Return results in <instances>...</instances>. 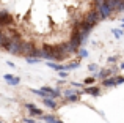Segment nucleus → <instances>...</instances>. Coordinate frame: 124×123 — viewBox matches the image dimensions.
Returning a JSON list of instances; mask_svg holds the SVG:
<instances>
[{
  "instance_id": "f257e3e1",
  "label": "nucleus",
  "mask_w": 124,
  "mask_h": 123,
  "mask_svg": "<svg viewBox=\"0 0 124 123\" xmlns=\"http://www.w3.org/2000/svg\"><path fill=\"white\" fill-rule=\"evenodd\" d=\"M21 44H22V41H21V38H19V35H14L13 38H9V41H8V44L5 46V49L8 51L9 54H16V55H19Z\"/></svg>"
},
{
  "instance_id": "f03ea898",
  "label": "nucleus",
  "mask_w": 124,
  "mask_h": 123,
  "mask_svg": "<svg viewBox=\"0 0 124 123\" xmlns=\"http://www.w3.org/2000/svg\"><path fill=\"white\" fill-rule=\"evenodd\" d=\"M96 11L99 13L101 19H107V18H110V16H112L113 9L108 8V6L105 5V2H104V0H96Z\"/></svg>"
},
{
  "instance_id": "7ed1b4c3",
  "label": "nucleus",
  "mask_w": 124,
  "mask_h": 123,
  "mask_svg": "<svg viewBox=\"0 0 124 123\" xmlns=\"http://www.w3.org/2000/svg\"><path fill=\"white\" fill-rule=\"evenodd\" d=\"M85 21H86L88 24H91V25L94 27V25H96L97 22L101 21V16H99V13H97L96 9H91V11H90V13L86 14V18H85Z\"/></svg>"
},
{
  "instance_id": "20e7f679",
  "label": "nucleus",
  "mask_w": 124,
  "mask_h": 123,
  "mask_svg": "<svg viewBox=\"0 0 124 123\" xmlns=\"http://www.w3.org/2000/svg\"><path fill=\"white\" fill-rule=\"evenodd\" d=\"M35 49V44L33 43H22L21 44V51H19V55H25V57H30L31 51Z\"/></svg>"
},
{
  "instance_id": "39448f33",
  "label": "nucleus",
  "mask_w": 124,
  "mask_h": 123,
  "mask_svg": "<svg viewBox=\"0 0 124 123\" xmlns=\"http://www.w3.org/2000/svg\"><path fill=\"white\" fill-rule=\"evenodd\" d=\"M41 90H44V92L47 93L49 98H54V99H55V98H60V96H61V95H60V93H61V92H60V88H50V87L44 85Z\"/></svg>"
},
{
  "instance_id": "423d86ee",
  "label": "nucleus",
  "mask_w": 124,
  "mask_h": 123,
  "mask_svg": "<svg viewBox=\"0 0 124 123\" xmlns=\"http://www.w3.org/2000/svg\"><path fill=\"white\" fill-rule=\"evenodd\" d=\"M13 22V16L8 11H0V25H9Z\"/></svg>"
},
{
  "instance_id": "0eeeda50",
  "label": "nucleus",
  "mask_w": 124,
  "mask_h": 123,
  "mask_svg": "<svg viewBox=\"0 0 124 123\" xmlns=\"http://www.w3.org/2000/svg\"><path fill=\"white\" fill-rule=\"evenodd\" d=\"M25 107L28 109L30 115H33V117H35V115H36V117H41V115L44 114V112H42L41 109H38L36 106H35V104H31V103H27V104H25Z\"/></svg>"
},
{
  "instance_id": "6e6552de",
  "label": "nucleus",
  "mask_w": 124,
  "mask_h": 123,
  "mask_svg": "<svg viewBox=\"0 0 124 123\" xmlns=\"http://www.w3.org/2000/svg\"><path fill=\"white\" fill-rule=\"evenodd\" d=\"M104 2H105V5L108 6V8L113 9V13H115V11H119V6H121L123 0H104Z\"/></svg>"
},
{
  "instance_id": "1a4fd4ad",
  "label": "nucleus",
  "mask_w": 124,
  "mask_h": 123,
  "mask_svg": "<svg viewBox=\"0 0 124 123\" xmlns=\"http://www.w3.org/2000/svg\"><path fill=\"white\" fill-rule=\"evenodd\" d=\"M3 79H5L9 85H17V84L21 82V79H19L17 76H13V74H5V76H3Z\"/></svg>"
},
{
  "instance_id": "9d476101",
  "label": "nucleus",
  "mask_w": 124,
  "mask_h": 123,
  "mask_svg": "<svg viewBox=\"0 0 124 123\" xmlns=\"http://www.w3.org/2000/svg\"><path fill=\"white\" fill-rule=\"evenodd\" d=\"M42 103H44V106H46V107H49V109H58V107H57V103H55L54 98L44 96V98H42Z\"/></svg>"
},
{
  "instance_id": "9b49d317",
  "label": "nucleus",
  "mask_w": 124,
  "mask_h": 123,
  "mask_svg": "<svg viewBox=\"0 0 124 123\" xmlns=\"http://www.w3.org/2000/svg\"><path fill=\"white\" fill-rule=\"evenodd\" d=\"M112 74H115V73H113V70H102V71H99L94 77H96V79H105V77L112 76Z\"/></svg>"
},
{
  "instance_id": "f8f14e48",
  "label": "nucleus",
  "mask_w": 124,
  "mask_h": 123,
  "mask_svg": "<svg viewBox=\"0 0 124 123\" xmlns=\"http://www.w3.org/2000/svg\"><path fill=\"white\" fill-rule=\"evenodd\" d=\"M83 88H85V87H83ZM85 93H86V95L97 96L101 93V90H99V87H86V88H85Z\"/></svg>"
},
{
  "instance_id": "ddd939ff",
  "label": "nucleus",
  "mask_w": 124,
  "mask_h": 123,
  "mask_svg": "<svg viewBox=\"0 0 124 123\" xmlns=\"http://www.w3.org/2000/svg\"><path fill=\"white\" fill-rule=\"evenodd\" d=\"M102 85L104 87H115L116 85L115 84V77L108 76V77H105V79H102Z\"/></svg>"
},
{
  "instance_id": "4468645a",
  "label": "nucleus",
  "mask_w": 124,
  "mask_h": 123,
  "mask_svg": "<svg viewBox=\"0 0 124 123\" xmlns=\"http://www.w3.org/2000/svg\"><path fill=\"white\" fill-rule=\"evenodd\" d=\"M47 66L54 68V70H57V71H64V65H58V63H55V62H49Z\"/></svg>"
},
{
  "instance_id": "2eb2a0df",
  "label": "nucleus",
  "mask_w": 124,
  "mask_h": 123,
  "mask_svg": "<svg viewBox=\"0 0 124 123\" xmlns=\"http://www.w3.org/2000/svg\"><path fill=\"white\" fill-rule=\"evenodd\" d=\"M80 63L79 62H71V63L64 65V71H69V70H76V68H79Z\"/></svg>"
},
{
  "instance_id": "dca6fc26",
  "label": "nucleus",
  "mask_w": 124,
  "mask_h": 123,
  "mask_svg": "<svg viewBox=\"0 0 124 123\" xmlns=\"http://www.w3.org/2000/svg\"><path fill=\"white\" fill-rule=\"evenodd\" d=\"M66 99H68V101H71V103H76V101H79V99H80V95H79V93H72V95H66Z\"/></svg>"
},
{
  "instance_id": "f3484780",
  "label": "nucleus",
  "mask_w": 124,
  "mask_h": 123,
  "mask_svg": "<svg viewBox=\"0 0 124 123\" xmlns=\"http://www.w3.org/2000/svg\"><path fill=\"white\" fill-rule=\"evenodd\" d=\"M41 117H42V120H44L46 123H55V120H57L54 115H44V114H42Z\"/></svg>"
},
{
  "instance_id": "a211bd4d",
  "label": "nucleus",
  "mask_w": 124,
  "mask_h": 123,
  "mask_svg": "<svg viewBox=\"0 0 124 123\" xmlns=\"http://www.w3.org/2000/svg\"><path fill=\"white\" fill-rule=\"evenodd\" d=\"M31 93H35V95L41 96V98H44V96H47V93H46L44 90H36V88H31Z\"/></svg>"
},
{
  "instance_id": "6ab92c4d",
  "label": "nucleus",
  "mask_w": 124,
  "mask_h": 123,
  "mask_svg": "<svg viewBox=\"0 0 124 123\" xmlns=\"http://www.w3.org/2000/svg\"><path fill=\"white\" fill-rule=\"evenodd\" d=\"M113 35H115V38H121L123 35H124V32H123V28H113Z\"/></svg>"
},
{
  "instance_id": "aec40b11",
  "label": "nucleus",
  "mask_w": 124,
  "mask_h": 123,
  "mask_svg": "<svg viewBox=\"0 0 124 123\" xmlns=\"http://www.w3.org/2000/svg\"><path fill=\"white\" fill-rule=\"evenodd\" d=\"M77 52H79L80 59H86V57H88V51H86V49H82V47H79V49H77Z\"/></svg>"
},
{
  "instance_id": "412c9836",
  "label": "nucleus",
  "mask_w": 124,
  "mask_h": 123,
  "mask_svg": "<svg viewBox=\"0 0 124 123\" xmlns=\"http://www.w3.org/2000/svg\"><path fill=\"white\" fill-rule=\"evenodd\" d=\"M94 80H96V77H94V76H93V77H86V79H85L82 84H83V85H91Z\"/></svg>"
},
{
  "instance_id": "4be33fe9",
  "label": "nucleus",
  "mask_w": 124,
  "mask_h": 123,
  "mask_svg": "<svg viewBox=\"0 0 124 123\" xmlns=\"http://www.w3.org/2000/svg\"><path fill=\"white\" fill-rule=\"evenodd\" d=\"M115 84H116V85H121V84H124V76L115 77Z\"/></svg>"
},
{
  "instance_id": "5701e85b",
  "label": "nucleus",
  "mask_w": 124,
  "mask_h": 123,
  "mask_svg": "<svg viewBox=\"0 0 124 123\" xmlns=\"http://www.w3.org/2000/svg\"><path fill=\"white\" fill-rule=\"evenodd\" d=\"M71 85H72V87H76V88H83V84L82 82H71Z\"/></svg>"
},
{
  "instance_id": "b1692460",
  "label": "nucleus",
  "mask_w": 124,
  "mask_h": 123,
  "mask_svg": "<svg viewBox=\"0 0 124 123\" xmlns=\"http://www.w3.org/2000/svg\"><path fill=\"white\" fill-rule=\"evenodd\" d=\"M88 70L90 71H97V65L96 63H90L88 65Z\"/></svg>"
},
{
  "instance_id": "393cba45",
  "label": "nucleus",
  "mask_w": 124,
  "mask_h": 123,
  "mask_svg": "<svg viewBox=\"0 0 124 123\" xmlns=\"http://www.w3.org/2000/svg\"><path fill=\"white\" fill-rule=\"evenodd\" d=\"M27 63L33 65V63H39V59H27Z\"/></svg>"
},
{
  "instance_id": "a878e982",
  "label": "nucleus",
  "mask_w": 124,
  "mask_h": 123,
  "mask_svg": "<svg viewBox=\"0 0 124 123\" xmlns=\"http://www.w3.org/2000/svg\"><path fill=\"white\" fill-rule=\"evenodd\" d=\"M24 123H35V120L31 117H27V118H24Z\"/></svg>"
},
{
  "instance_id": "bb28decb",
  "label": "nucleus",
  "mask_w": 124,
  "mask_h": 123,
  "mask_svg": "<svg viewBox=\"0 0 124 123\" xmlns=\"http://www.w3.org/2000/svg\"><path fill=\"white\" fill-rule=\"evenodd\" d=\"M116 60H118L116 57H108V63H115Z\"/></svg>"
},
{
  "instance_id": "cd10ccee",
  "label": "nucleus",
  "mask_w": 124,
  "mask_h": 123,
  "mask_svg": "<svg viewBox=\"0 0 124 123\" xmlns=\"http://www.w3.org/2000/svg\"><path fill=\"white\" fill-rule=\"evenodd\" d=\"M72 93H76V90H66L64 95H72Z\"/></svg>"
},
{
  "instance_id": "c85d7f7f",
  "label": "nucleus",
  "mask_w": 124,
  "mask_h": 123,
  "mask_svg": "<svg viewBox=\"0 0 124 123\" xmlns=\"http://www.w3.org/2000/svg\"><path fill=\"white\" fill-rule=\"evenodd\" d=\"M68 74H66V71H60V77H66Z\"/></svg>"
},
{
  "instance_id": "c756f323",
  "label": "nucleus",
  "mask_w": 124,
  "mask_h": 123,
  "mask_svg": "<svg viewBox=\"0 0 124 123\" xmlns=\"http://www.w3.org/2000/svg\"><path fill=\"white\" fill-rule=\"evenodd\" d=\"M6 63H8V66H9V68H14V63H13V62H9V60H8Z\"/></svg>"
},
{
  "instance_id": "7c9ffc66",
  "label": "nucleus",
  "mask_w": 124,
  "mask_h": 123,
  "mask_svg": "<svg viewBox=\"0 0 124 123\" xmlns=\"http://www.w3.org/2000/svg\"><path fill=\"white\" fill-rule=\"evenodd\" d=\"M119 11H124V0H123V3H121V6H119Z\"/></svg>"
},
{
  "instance_id": "2f4dec72",
  "label": "nucleus",
  "mask_w": 124,
  "mask_h": 123,
  "mask_svg": "<svg viewBox=\"0 0 124 123\" xmlns=\"http://www.w3.org/2000/svg\"><path fill=\"white\" fill-rule=\"evenodd\" d=\"M119 68H121V70H124V62H123L121 65H119Z\"/></svg>"
},
{
  "instance_id": "473e14b6",
  "label": "nucleus",
  "mask_w": 124,
  "mask_h": 123,
  "mask_svg": "<svg viewBox=\"0 0 124 123\" xmlns=\"http://www.w3.org/2000/svg\"><path fill=\"white\" fill-rule=\"evenodd\" d=\"M55 123H63V122H61V120H55Z\"/></svg>"
},
{
  "instance_id": "72a5a7b5",
  "label": "nucleus",
  "mask_w": 124,
  "mask_h": 123,
  "mask_svg": "<svg viewBox=\"0 0 124 123\" xmlns=\"http://www.w3.org/2000/svg\"><path fill=\"white\" fill-rule=\"evenodd\" d=\"M121 21H123V22H124V19H121Z\"/></svg>"
},
{
  "instance_id": "f704fd0d",
  "label": "nucleus",
  "mask_w": 124,
  "mask_h": 123,
  "mask_svg": "<svg viewBox=\"0 0 124 123\" xmlns=\"http://www.w3.org/2000/svg\"><path fill=\"white\" fill-rule=\"evenodd\" d=\"M0 123H2V122H0Z\"/></svg>"
},
{
  "instance_id": "c9c22d12",
  "label": "nucleus",
  "mask_w": 124,
  "mask_h": 123,
  "mask_svg": "<svg viewBox=\"0 0 124 123\" xmlns=\"http://www.w3.org/2000/svg\"><path fill=\"white\" fill-rule=\"evenodd\" d=\"M35 123H36V122H35Z\"/></svg>"
}]
</instances>
